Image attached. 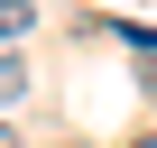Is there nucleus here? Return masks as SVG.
Instances as JSON below:
<instances>
[{
	"mask_svg": "<svg viewBox=\"0 0 157 148\" xmlns=\"http://www.w3.org/2000/svg\"><path fill=\"white\" fill-rule=\"evenodd\" d=\"M19 93H28V65H19V56H10V46H0V111H10V102H19Z\"/></svg>",
	"mask_w": 157,
	"mask_h": 148,
	"instance_id": "nucleus-1",
	"label": "nucleus"
},
{
	"mask_svg": "<svg viewBox=\"0 0 157 148\" xmlns=\"http://www.w3.org/2000/svg\"><path fill=\"white\" fill-rule=\"evenodd\" d=\"M129 148H157V130H148V139H129Z\"/></svg>",
	"mask_w": 157,
	"mask_h": 148,
	"instance_id": "nucleus-3",
	"label": "nucleus"
},
{
	"mask_svg": "<svg viewBox=\"0 0 157 148\" xmlns=\"http://www.w3.org/2000/svg\"><path fill=\"white\" fill-rule=\"evenodd\" d=\"M0 148H19V139H10V130H0Z\"/></svg>",
	"mask_w": 157,
	"mask_h": 148,
	"instance_id": "nucleus-4",
	"label": "nucleus"
},
{
	"mask_svg": "<svg viewBox=\"0 0 157 148\" xmlns=\"http://www.w3.org/2000/svg\"><path fill=\"white\" fill-rule=\"evenodd\" d=\"M28 19H37L28 0H0V46H19V37H28Z\"/></svg>",
	"mask_w": 157,
	"mask_h": 148,
	"instance_id": "nucleus-2",
	"label": "nucleus"
}]
</instances>
